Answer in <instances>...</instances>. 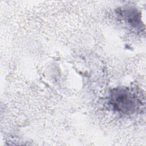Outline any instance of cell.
Segmentation results:
<instances>
[{
    "label": "cell",
    "mask_w": 146,
    "mask_h": 146,
    "mask_svg": "<svg viewBox=\"0 0 146 146\" xmlns=\"http://www.w3.org/2000/svg\"><path fill=\"white\" fill-rule=\"evenodd\" d=\"M109 102L114 110L120 113L130 114L137 110L139 100L128 89L118 88L111 91Z\"/></svg>",
    "instance_id": "obj_1"
},
{
    "label": "cell",
    "mask_w": 146,
    "mask_h": 146,
    "mask_svg": "<svg viewBox=\"0 0 146 146\" xmlns=\"http://www.w3.org/2000/svg\"><path fill=\"white\" fill-rule=\"evenodd\" d=\"M120 14L124 21L133 28H137L141 26L140 14L137 11L132 8L125 9L121 11Z\"/></svg>",
    "instance_id": "obj_2"
}]
</instances>
